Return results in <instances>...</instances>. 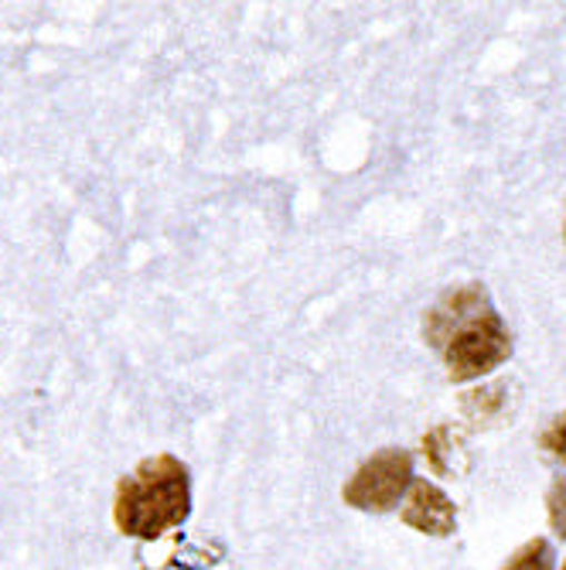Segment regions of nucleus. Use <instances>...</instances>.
Returning <instances> with one entry per match:
<instances>
[{
  "mask_svg": "<svg viewBox=\"0 0 566 570\" xmlns=\"http://www.w3.org/2000/svg\"><path fill=\"white\" fill-rule=\"evenodd\" d=\"M403 523L427 537H450L457 527V509L434 482L417 479L403 502Z\"/></svg>",
  "mask_w": 566,
  "mask_h": 570,
  "instance_id": "4",
  "label": "nucleus"
},
{
  "mask_svg": "<svg viewBox=\"0 0 566 570\" xmlns=\"http://www.w3.org/2000/svg\"><path fill=\"white\" fill-rule=\"evenodd\" d=\"M543 448L566 464V413H559V417L543 431Z\"/></svg>",
  "mask_w": 566,
  "mask_h": 570,
  "instance_id": "9",
  "label": "nucleus"
},
{
  "mask_svg": "<svg viewBox=\"0 0 566 570\" xmlns=\"http://www.w3.org/2000/svg\"><path fill=\"white\" fill-rule=\"evenodd\" d=\"M546 505H549V523H553V530L566 540V479L553 482V489L546 495Z\"/></svg>",
  "mask_w": 566,
  "mask_h": 570,
  "instance_id": "8",
  "label": "nucleus"
},
{
  "mask_svg": "<svg viewBox=\"0 0 566 570\" xmlns=\"http://www.w3.org/2000/svg\"><path fill=\"white\" fill-rule=\"evenodd\" d=\"M424 454L430 458V464L437 472H450L454 469V451H450V431L447 428H440V431H434L427 441H424Z\"/></svg>",
  "mask_w": 566,
  "mask_h": 570,
  "instance_id": "7",
  "label": "nucleus"
},
{
  "mask_svg": "<svg viewBox=\"0 0 566 570\" xmlns=\"http://www.w3.org/2000/svg\"><path fill=\"white\" fill-rule=\"evenodd\" d=\"M481 307H491L488 304V294L485 287L478 284H465V287H450L424 318V335L434 348H444L447 335L457 328V322H465L468 315H475V311Z\"/></svg>",
  "mask_w": 566,
  "mask_h": 570,
  "instance_id": "5",
  "label": "nucleus"
},
{
  "mask_svg": "<svg viewBox=\"0 0 566 570\" xmlns=\"http://www.w3.org/2000/svg\"><path fill=\"white\" fill-rule=\"evenodd\" d=\"M563 570H566V563H563Z\"/></svg>",
  "mask_w": 566,
  "mask_h": 570,
  "instance_id": "10",
  "label": "nucleus"
},
{
  "mask_svg": "<svg viewBox=\"0 0 566 570\" xmlns=\"http://www.w3.org/2000/svg\"><path fill=\"white\" fill-rule=\"evenodd\" d=\"M502 570H553V547L546 540H529L508 557Z\"/></svg>",
  "mask_w": 566,
  "mask_h": 570,
  "instance_id": "6",
  "label": "nucleus"
},
{
  "mask_svg": "<svg viewBox=\"0 0 566 570\" xmlns=\"http://www.w3.org/2000/svg\"><path fill=\"white\" fill-rule=\"evenodd\" d=\"M440 352H444L450 380L468 383L502 366L512 355V335L491 307H481L465 322H457V328L447 335Z\"/></svg>",
  "mask_w": 566,
  "mask_h": 570,
  "instance_id": "2",
  "label": "nucleus"
},
{
  "mask_svg": "<svg viewBox=\"0 0 566 570\" xmlns=\"http://www.w3.org/2000/svg\"><path fill=\"white\" fill-rule=\"evenodd\" d=\"M191 512L188 469L175 454L143 458L130 475L117 482L113 520L123 537L158 540L161 533L181 527Z\"/></svg>",
  "mask_w": 566,
  "mask_h": 570,
  "instance_id": "1",
  "label": "nucleus"
},
{
  "mask_svg": "<svg viewBox=\"0 0 566 570\" xmlns=\"http://www.w3.org/2000/svg\"><path fill=\"white\" fill-rule=\"evenodd\" d=\"M414 458L399 448H383L345 482L341 499L363 512H389L414 485Z\"/></svg>",
  "mask_w": 566,
  "mask_h": 570,
  "instance_id": "3",
  "label": "nucleus"
},
{
  "mask_svg": "<svg viewBox=\"0 0 566 570\" xmlns=\"http://www.w3.org/2000/svg\"><path fill=\"white\" fill-rule=\"evenodd\" d=\"M563 233H566V226H563Z\"/></svg>",
  "mask_w": 566,
  "mask_h": 570,
  "instance_id": "11",
  "label": "nucleus"
}]
</instances>
